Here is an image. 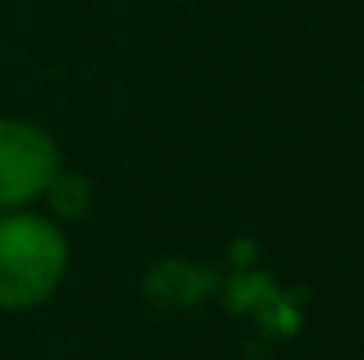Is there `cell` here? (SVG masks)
Wrapping results in <instances>:
<instances>
[{"instance_id":"7a4b0ae2","label":"cell","mask_w":364,"mask_h":360,"mask_svg":"<svg viewBox=\"0 0 364 360\" xmlns=\"http://www.w3.org/2000/svg\"><path fill=\"white\" fill-rule=\"evenodd\" d=\"M60 171V148L46 129L28 120L0 116V213L46 194L51 176Z\"/></svg>"},{"instance_id":"6da1fadb","label":"cell","mask_w":364,"mask_h":360,"mask_svg":"<svg viewBox=\"0 0 364 360\" xmlns=\"http://www.w3.org/2000/svg\"><path fill=\"white\" fill-rule=\"evenodd\" d=\"M65 235L46 217H0V309H33L65 277Z\"/></svg>"},{"instance_id":"3957f363","label":"cell","mask_w":364,"mask_h":360,"mask_svg":"<svg viewBox=\"0 0 364 360\" xmlns=\"http://www.w3.org/2000/svg\"><path fill=\"white\" fill-rule=\"evenodd\" d=\"M46 194L55 198V213H83V198H88V189H83L79 176H65L55 171L51 185H46Z\"/></svg>"}]
</instances>
